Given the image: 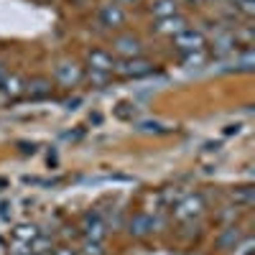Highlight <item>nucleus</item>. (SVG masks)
<instances>
[{
    "mask_svg": "<svg viewBox=\"0 0 255 255\" xmlns=\"http://www.w3.org/2000/svg\"><path fill=\"white\" fill-rule=\"evenodd\" d=\"M204 197L202 194H184L176 204H174V217L179 222H191L204 215Z\"/></svg>",
    "mask_w": 255,
    "mask_h": 255,
    "instance_id": "f257e3e1",
    "label": "nucleus"
},
{
    "mask_svg": "<svg viewBox=\"0 0 255 255\" xmlns=\"http://www.w3.org/2000/svg\"><path fill=\"white\" fill-rule=\"evenodd\" d=\"M118 77H128V79H140V77H148L156 72V64L148 61V59H140V56H133V59H123V61H115V69H113Z\"/></svg>",
    "mask_w": 255,
    "mask_h": 255,
    "instance_id": "f03ea898",
    "label": "nucleus"
},
{
    "mask_svg": "<svg viewBox=\"0 0 255 255\" xmlns=\"http://www.w3.org/2000/svg\"><path fill=\"white\" fill-rule=\"evenodd\" d=\"M171 38H174V46H176L181 54L202 51V49L207 46V36H204L202 31H197V28H184V31H179V33L171 36Z\"/></svg>",
    "mask_w": 255,
    "mask_h": 255,
    "instance_id": "7ed1b4c3",
    "label": "nucleus"
},
{
    "mask_svg": "<svg viewBox=\"0 0 255 255\" xmlns=\"http://www.w3.org/2000/svg\"><path fill=\"white\" fill-rule=\"evenodd\" d=\"M79 230H82L84 240H105V235H108V222L102 220L100 212H87L79 222Z\"/></svg>",
    "mask_w": 255,
    "mask_h": 255,
    "instance_id": "20e7f679",
    "label": "nucleus"
},
{
    "mask_svg": "<svg viewBox=\"0 0 255 255\" xmlns=\"http://www.w3.org/2000/svg\"><path fill=\"white\" fill-rule=\"evenodd\" d=\"M82 77H84V72L74 61H61V64H56V69H54V79L61 84V87H69V90L77 87V84L82 82Z\"/></svg>",
    "mask_w": 255,
    "mask_h": 255,
    "instance_id": "39448f33",
    "label": "nucleus"
},
{
    "mask_svg": "<svg viewBox=\"0 0 255 255\" xmlns=\"http://www.w3.org/2000/svg\"><path fill=\"white\" fill-rule=\"evenodd\" d=\"M113 51H115L118 56H123V59H133V56H140L143 44H140L138 36L125 33V36H115V38H113Z\"/></svg>",
    "mask_w": 255,
    "mask_h": 255,
    "instance_id": "423d86ee",
    "label": "nucleus"
},
{
    "mask_svg": "<svg viewBox=\"0 0 255 255\" xmlns=\"http://www.w3.org/2000/svg\"><path fill=\"white\" fill-rule=\"evenodd\" d=\"M125 10H123V5H118V3H108V5H102L100 8V13H97V20H100V26H105V28H120L123 23H125Z\"/></svg>",
    "mask_w": 255,
    "mask_h": 255,
    "instance_id": "0eeeda50",
    "label": "nucleus"
},
{
    "mask_svg": "<svg viewBox=\"0 0 255 255\" xmlns=\"http://www.w3.org/2000/svg\"><path fill=\"white\" fill-rule=\"evenodd\" d=\"M87 64H90V69L95 72H105V74H113L115 69V56L110 51H105V49H92L87 54Z\"/></svg>",
    "mask_w": 255,
    "mask_h": 255,
    "instance_id": "6e6552de",
    "label": "nucleus"
},
{
    "mask_svg": "<svg viewBox=\"0 0 255 255\" xmlns=\"http://www.w3.org/2000/svg\"><path fill=\"white\" fill-rule=\"evenodd\" d=\"M153 227H156L153 217H151V215H145V212H138V215H133L130 222H128V232H130L133 238H138V240L151 235Z\"/></svg>",
    "mask_w": 255,
    "mask_h": 255,
    "instance_id": "1a4fd4ad",
    "label": "nucleus"
},
{
    "mask_svg": "<svg viewBox=\"0 0 255 255\" xmlns=\"http://www.w3.org/2000/svg\"><path fill=\"white\" fill-rule=\"evenodd\" d=\"M51 92H54V84L46 77H33L26 82V97H31V100H46V97H51Z\"/></svg>",
    "mask_w": 255,
    "mask_h": 255,
    "instance_id": "9d476101",
    "label": "nucleus"
},
{
    "mask_svg": "<svg viewBox=\"0 0 255 255\" xmlns=\"http://www.w3.org/2000/svg\"><path fill=\"white\" fill-rule=\"evenodd\" d=\"M184 28H189L186 26V18L184 15H168V18H158L156 20V26H153V31L156 33H163V36H176L179 31H184Z\"/></svg>",
    "mask_w": 255,
    "mask_h": 255,
    "instance_id": "9b49d317",
    "label": "nucleus"
},
{
    "mask_svg": "<svg viewBox=\"0 0 255 255\" xmlns=\"http://www.w3.org/2000/svg\"><path fill=\"white\" fill-rule=\"evenodd\" d=\"M0 92H3L8 100H18L26 95V79H20L18 74H5V79L0 82Z\"/></svg>",
    "mask_w": 255,
    "mask_h": 255,
    "instance_id": "f8f14e48",
    "label": "nucleus"
},
{
    "mask_svg": "<svg viewBox=\"0 0 255 255\" xmlns=\"http://www.w3.org/2000/svg\"><path fill=\"white\" fill-rule=\"evenodd\" d=\"M38 235H41V230H38L33 222H18V225L13 227V238L20 240V243H28V245H31Z\"/></svg>",
    "mask_w": 255,
    "mask_h": 255,
    "instance_id": "ddd939ff",
    "label": "nucleus"
},
{
    "mask_svg": "<svg viewBox=\"0 0 255 255\" xmlns=\"http://www.w3.org/2000/svg\"><path fill=\"white\" fill-rule=\"evenodd\" d=\"M240 238H243L240 227H227L222 235L217 238V248H222V250H232V248L240 243Z\"/></svg>",
    "mask_w": 255,
    "mask_h": 255,
    "instance_id": "4468645a",
    "label": "nucleus"
},
{
    "mask_svg": "<svg viewBox=\"0 0 255 255\" xmlns=\"http://www.w3.org/2000/svg\"><path fill=\"white\" fill-rule=\"evenodd\" d=\"M151 13L156 18H168V15H176L179 13V5H176V0H153Z\"/></svg>",
    "mask_w": 255,
    "mask_h": 255,
    "instance_id": "2eb2a0df",
    "label": "nucleus"
},
{
    "mask_svg": "<svg viewBox=\"0 0 255 255\" xmlns=\"http://www.w3.org/2000/svg\"><path fill=\"white\" fill-rule=\"evenodd\" d=\"M232 202L240 204V207H250L255 202V189L250 184L245 186H238V189H232Z\"/></svg>",
    "mask_w": 255,
    "mask_h": 255,
    "instance_id": "dca6fc26",
    "label": "nucleus"
},
{
    "mask_svg": "<svg viewBox=\"0 0 255 255\" xmlns=\"http://www.w3.org/2000/svg\"><path fill=\"white\" fill-rule=\"evenodd\" d=\"M28 248H31V253H33V255H38V253H49V250H54V243L44 235V232H41V235H38Z\"/></svg>",
    "mask_w": 255,
    "mask_h": 255,
    "instance_id": "f3484780",
    "label": "nucleus"
},
{
    "mask_svg": "<svg viewBox=\"0 0 255 255\" xmlns=\"http://www.w3.org/2000/svg\"><path fill=\"white\" fill-rule=\"evenodd\" d=\"M238 67H240L243 72H253V67H255V56H253V49H250V46H245V51H240V56H238Z\"/></svg>",
    "mask_w": 255,
    "mask_h": 255,
    "instance_id": "a211bd4d",
    "label": "nucleus"
},
{
    "mask_svg": "<svg viewBox=\"0 0 255 255\" xmlns=\"http://www.w3.org/2000/svg\"><path fill=\"white\" fill-rule=\"evenodd\" d=\"M181 61H184V67H202V64L207 61L204 49H202V51H189V54H184Z\"/></svg>",
    "mask_w": 255,
    "mask_h": 255,
    "instance_id": "6ab92c4d",
    "label": "nucleus"
},
{
    "mask_svg": "<svg viewBox=\"0 0 255 255\" xmlns=\"http://www.w3.org/2000/svg\"><path fill=\"white\" fill-rule=\"evenodd\" d=\"M82 79H90V82L95 84V87H105V84L110 82V74H105V72H95V69H87Z\"/></svg>",
    "mask_w": 255,
    "mask_h": 255,
    "instance_id": "aec40b11",
    "label": "nucleus"
},
{
    "mask_svg": "<svg viewBox=\"0 0 255 255\" xmlns=\"http://www.w3.org/2000/svg\"><path fill=\"white\" fill-rule=\"evenodd\" d=\"M79 253L82 255H105V245H102V240H84Z\"/></svg>",
    "mask_w": 255,
    "mask_h": 255,
    "instance_id": "412c9836",
    "label": "nucleus"
},
{
    "mask_svg": "<svg viewBox=\"0 0 255 255\" xmlns=\"http://www.w3.org/2000/svg\"><path fill=\"white\" fill-rule=\"evenodd\" d=\"M232 250H235V255H253L255 253V240L253 238H240V243Z\"/></svg>",
    "mask_w": 255,
    "mask_h": 255,
    "instance_id": "4be33fe9",
    "label": "nucleus"
},
{
    "mask_svg": "<svg viewBox=\"0 0 255 255\" xmlns=\"http://www.w3.org/2000/svg\"><path fill=\"white\" fill-rule=\"evenodd\" d=\"M238 10H240L243 15H248V18L255 15V0H243V3L238 5Z\"/></svg>",
    "mask_w": 255,
    "mask_h": 255,
    "instance_id": "5701e85b",
    "label": "nucleus"
},
{
    "mask_svg": "<svg viewBox=\"0 0 255 255\" xmlns=\"http://www.w3.org/2000/svg\"><path fill=\"white\" fill-rule=\"evenodd\" d=\"M10 255H33V253H31L28 243H20V240H15V245H13Z\"/></svg>",
    "mask_w": 255,
    "mask_h": 255,
    "instance_id": "b1692460",
    "label": "nucleus"
},
{
    "mask_svg": "<svg viewBox=\"0 0 255 255\" xmlns=\"http://www.w3.org/2000/svg\"><path fill=\"white\" fill-rule=\"evenodd\" d=\"M135 115V108H130V105H120V108H118V118H133Z\"/></svg>",
    "mask_w": 255,
    "mask_h": 255,
    "instance_id": "393cba45",
    "label": "nucleus"
},
{
    "mask_svg": "<svg viewBox=\"0 0 255 255\" xmlns=\"http://www.w3.org/2000/svg\"><path fill=\"white\" fill-rule=\"evenodd\" d=\"M140 130H145V133H163V128L158 123H140Z\"/></svg>",
    "mask_w": 255,
    "mask_h": 255,
    "instance_id": "a878e982",
    "label": "nucleus"
},
{
    "mask_svg": "<svg viewBox=\"0 0 255 255\" xmlns=\"http://www.w3.org/2000/svg\"><path fill=\"white\" fill-rule=\"evenodd\" d=\"M18 148H20V153H36V145L33 143H20Z\"/></svg>",
    "mask_w": 255,
    "mask_h": 255,
    "instance_id": "bb28decb",
    "label": "nucleus"
},
{
    "mask_svg": "<svg viewBox=\"0 0 255 255\" xmlns=\"http://www.w3.org/2000/svg\"><path fill=\"white\" fill-rule=\"evenodd\" d=\"M54 255H77V253H74V248H59V250H54Z\"/></svg>",
    "mask_w": 255,
    "mask_h": 255,
    "instance_id": "cd10ccee",
    "label": "nucleus"
},
{
    "mask_svg": "<svg viewBox=\"0 0 255 255\" xmlns=\"http://www.w3.org/2000/svg\"><path fill=\"white\" fill-rule=\"evenodd\" d=\"M118 5H135V3H140V0H115Z\"/></svg>",
    "mask_w": 255,
    "mask_h": 255,
    "instance_id": "c85d7f7f",
    "label": "nucleus"
},
{
    "mask_svg": "<svg viewBox=\"0 0 255 255\" xmlns=\"http://www.w3.org/2000/svg\"><path fill=\"white\" fill-rule=\"evenodd\" d=\"M5 74H8V69H5V64H3V61H0V82H3V79H5Z\"/></svg>",
    "mask_w": 255,
    "mask_h": 255,
    "instance_id": "c756f323",
    "label": "nucleus"
},
{
    "mask_svg": "<svg viewBox=\"0 0 255 255\" xmlns=\"http://www.w3.org/2000/svg\"><path fill=\"white\" fill-rule=\"evenodd\" d=\"M225 133H227V135H232V133H238V125H227V128H225Z\"/></svg>",
    "mask_w": 255,
    "mask_h": 255,
    "instance_id": "7c9ffc66",
    "label": "nucleus"
},
{
    "mask_svg": "<svg viewBox=\"0 0 255 255\" xmlns=\"http://www.w3.org/2000/svg\"><path fill=\"white\" fill-rule=\"evenodd\" d=\"M227 3H230V5H235V8H238V5L243 3V0H227Z\"/></svg>",
    "mask_w": 255,
    "mask_h": 255,
    "instance_id": "2f4dec72",
    "label": "nucleus"
},
{
    "mask_svg": "<svg viewBox=\"0 0 255 255\" xmlns=\"http://www.w3.org/2000/svg\"><path fill=\"white\" fill-rule=\"evenodd\" d=\"M38 255H54V250H49V253H38Z\"/></svg>",
    "mask_w": 255,
    "mask_h": 255,
    "instance_id": "473e14b6",
    "label": "nucleus"
},
{
    "mask_svg": "<svg viewBox=\"0 0 255 255\" xmlns=\"http://www.w3.org/2000/svg\"><path fill=\"white\" fill-rule=\"evenodd\" d=\"M189 3H204V0H189Z\"/></svg>",
    "mask_w": 255,
    "mask_h": 255,
    "instance_id": "72a5a7b5",
    "label": "nucleus"
}]
</instances>
